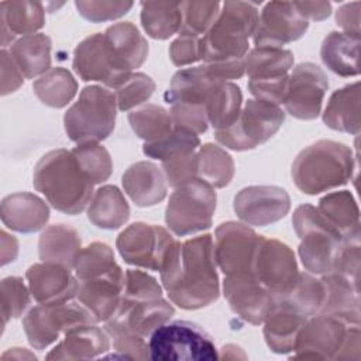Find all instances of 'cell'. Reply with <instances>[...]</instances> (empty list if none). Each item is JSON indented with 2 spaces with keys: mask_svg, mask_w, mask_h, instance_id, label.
I'll use <instances>...</instances> for the list:
<instances>
[{
  "mask_svg": "<svg viewBox=\"0 0 361 361\" xmlns=\"http://www.w3.org/2000/svg\"><path fill=\"white\" fill-rule=\"evenodd\" d=\"M216 265L210 234L179 243L169 264L159 272L169 300L185 310L202 309L216 302L220 296Z\"/></svg>",
  "mask_w": 361,
  "mask_h": 361,
  "instance_id": "cell-1",
  "label": "cell"
},
{
  "mask_svg": "<svg viewBox=\"0 0 361 361\" xmlns=\"http://www.w3.org/2000/svg\"><path fill=\"white\" fill-rule=\"evenodd\" d=\"M34 188L47 202L65 214H79L93 197V182L83 173L72 151L58 148L37 162L32 173Z\"/></svg>",
  "mask_w": 361,
  "mask_h": 361,
  "instance_id": "cell-2",
  "label": "cell"
},
{
  "mask_svg": "<svg viewBox=\"0 0 361 361\" xmlns=\"http://www.w3.org/2000/svg\"><path fill=\"white\" fill-rule=\"evenodd\" d=\"M355 169L351 149L333 140H319L303 148L292 164V179L306 195H319L345 185Z\"/></svg>",
  "mask_w": 361,
  "mask_h": 361,
  "instance_id": "cell-3",
  "label": "cell"
},
{
  "mask_svg": "<svg viewBox=\"0 0 361 361\" xmlns=\"http://www.w3.org/2000/svg\"><path fill=\"white\" fill-rule=\"evenodd\" d=\"M257 4L226 1L210 30L200 38L203 63L243 59L248 52V38L258 24Z\"/></svg>",
  "mask_w": 361,
  "mask_h": 361,
  "instance_id": "cell-4",
  "label": "cell"
},
{
  "mask_svg": "<svg viewBox=\"0 0 361 361\" xmlns=\"http://www.w3.org/2000/svg\"><path fill=\"white\" fill-rule=\"evenodd\" d=\"M292 223L300 238L298 252L306 271L316 275L334 272L345 238L312 204L298 206Z\"/></svg>",
  "mask_w": 361,
  "mask_h": 361,
  "instance_id": "cell-5",
  "label": "cell"
},
{
  "mask_svg": "<svg viewBox=\"0 0 361 361\" xmlns=\"http://www.w3.org/2000/svg\"><path fill=\"white\" fill-rule=\"evenodd\" d=\"M116 110L113 92L99 85L83 87L79 99L63 116L66 135L78 145L106 140L114 130Z\"/></svg>",
  "mask_w": 361,
  "mask_h": 361,
  "instance_id": "cell-6",
  "label": "cell"
},
{
  "mask_svg": "<svg viewBox=\"0 0 361 361\" xmlns=\"http://www.w3.org/2000/svg\"><path fill=\"white\" fill-rule=\"evenodd\" d=\"M149 358L155 361H212L217 348L212 337L197 324L186 320L166 322L152 331L148 340Z\"/></svg>",
  "mask_w": 361,
  "mask_h": 361,
  "instance_id": "cell-7",
  "label": "cell"
},
{
  "mask_svg": "<svg viewBox=\"0 0 361 361\" xmlns=\"http://www.w3.org/2000/svg\"><path fill=\"white\" fill-rule=\"evenodd\" d=\"M285 121L283 110L271 103L250 99L243 106L238 118L227 128L216 130L219 144L233 151H248L274 137Z\"/></svg>",
  "mask_w": 361,
  "mask_h": 361,
  "instance_id": "cell-8",
  "label": "cell"
},
{
  "mask_svg": "<svg viewBox=\"0 0 361 361\" xmlns=\"http://www.w3.org/2000/svg\"><path fill=\"white\" fill-rule=\"evenodd\" d=\"M216 202L214 188L196 179L172 192L165 210V223L180 237L207 230L213 221Z\"/></svg>",
  "mask_w": 361,
  "mask_h": 361,
  "instance_id": "cell-9",
  "label": "cell"
},
{
  "mask_svg": "<svg viewBox=\"0 0 361 361\" xmlns=\"http://www.w3.org/2000/svg\"><path fill=\"white\" fill-rule=\"evenodd\" d=\"M178 244L164 227L142 221L130 224L116 240V247L127 264L159 272L169 264Z\"/></svg>",
  "mask_w": 361,
  "mask_h": 361,
  "instance_id": "cell-10",
  "label": "cell"
},
{
  "mask_svg": "<svg viewBox=\"0 0 361 361\" xmlns=\"http://www.w3.org/2000/svg\"><path fill=\"white\" fill-rule=\"evenodd\" d=\"M97 323L93 314L78 300L38 303L23 319L24 333L35 350H44L61 334L79 324Z\"/></svg>",
  "mask_w": 361,
  "mask_h": 361,
  "instance_id": "cell-11",
  "label": "cell"
},
{
  "mask_svg": "<svg viewBox=\"0 0 361 361\" xmlns=\"http://www.w3.org/2000/svg\"><path fill=\"white\" fill-rule=\"evenodd\" d=\"M351 324L326 313L307 317L296 337L290 358L338 360Z\"/></svg>",
  "mask_w": 361,
  "mask_h": 361,
  "instance_id": "cell-12",
  "label": "cell"
},
{
  "mask_svg": "<svg viewBox=\"0 0 361 361\" xmlns=\"http://www.w3.org/2000/svg\"><path fill=\"white\" fill-rule=\"evenodd\" d=\"M72 66L82 80L100 82L113 89L131 73L118 62L102 32L92 34L78 44Z\"/></svg>",
  "mask_w": 361,
  "mask_h": 361,
  "instance_id": "cell-13",
  "label": "cell"
},
{
  "mask_svg": "<svg viewBox=\"0 0 361 361\" xmlns=\"http://www.w3.org/2000/svg\"><path fill=\"white\" fill-rule=\"evenodd\" d=\"M252 272L275 298L286 293L299 275L298 262L289 245L264 235H261L255 250Z\"/></svg>",
  "mask_w": 361,
  "mask_h": 361,
  "instance_id": "cell-14",
  "label": "cell"
},
{
  "mask_svg": "<svg viewBox=\"0 0 361 361\" xmlns=\"http://www.w3.org/2000/svg\"><path fill=\"white\" fill-rule=\"evenodd\" d=\"M214 259L224 276H240L252 272V261L261 235L237 221L221 223L216 228Z\"/></svg>",
  "mask_w": 361,
  "mask_h": 361,
  "instance_id": "cell-15",
  "label": "cell"
},
{
  "mask_svg": "<svg viewBox=\"0 0 361 361\" xmlns=\"http://www.w3.org/2000/svg\"><path fill=\"white\" fill-rule=\"evenodd\" d=\"M327 89L329 80L320 66L312 62L299 63L289 75L283 100L286 111L299 120H314L322 111Z\"/></svg>",
  "mask_w": 361,
  "mask_h": 361,
  "instance_id": "cell-16",
  "label": "cell"
},
{
  "mask_svg": "<svg viewBox=\"0 0 361 361\" xmlns=\"http://www.w3.org/2000/svg\"><path fill=\"white\" fill-rule=\"evenodd\" d=\"M237 217L248 226L264 227L283 219L290 209V197L283 188L254 185L241 189L233 203Z\"/></svg>",
  "mask_w": 361,
  "mask_h": 361,
  "instance_id": "cell-17",
  "label": "cell"
},
{
  "mask_svg": "<svg viewBox=\"0 0 361 361\" xmlns=\"http://www.w3.org/2000/svg\"><path fill=\"white\" fill-rule=\"evenodd\" d=\"M307 20L293 3H267L258 16V24L252 35L255 47L282 48L285 44L299 39L307 30Z\"/></svg>",
  "mask_w": 361,
  "mask_h": 361,
  "instance_id": "cell-18",
  "label": "cell"
},
{
  "mask_svg": "<svg viewBox=\"0 0 361 361\" xmlns=\"http://www.w3.org/2000/svg\"><path fill=\"white\" fill-rule=\"evenodd\" d=\"M173 313V306L164 298L151 300L123 298L117 312L104 322V330H127L147 338L155 329L166 323Z\"/></svg>",
  "mask_w": 361,
  "mask_h": 361,
  "instance_id": "cell-19",
  "label": "cell"
},
{
  "mask_svg": "<svg viewBox=\"0 0 361 361\" xmlns=\"http://www.w3.org/2000/svg\"><path fill=\"white\" fill-rule=\"evenodd\" d=\"M223 293L231 310L254 326L262 324L275 302V296L258 282L254 274L224 276Z\"/></svg>",
  "mask_w": 361,
  "mask_h": 361,
  "instance_id": "cell-20",
  "label": "cell"
},
{
  "mask_svg": "<svg viewBox=\"0 0 361 361\" xmlns=\"http://www.w3.org/2000/svg\"><path fill=\"white\" fill-rule=\"evenodd\" d=\"M124 290V272L117 265L111 271L79 281L76 298L93 314L96 322H107L118 309Z\"/></svg>",
  "mask_w": 361,
  "mask_h": 361,
  "instance_id": "cell-21",
  "label": "cell"
},
{
  "mask_svg": "<svg viewBox=\"0 0 361 361\" xmlns=\"http://www.w3.org/2000/svg\"><path fill=\"white\" fill-rule=\"evenodd\" d=\"M25 278L31 296L38 303H61L71 300L76 296L79 281L75 278L69 268L42 261L31 265Z\"/></svg>",
  "mask_w": 361,
  "mask_h": 361,
  "instance_id": "cell-22",
  "label": "cell"
},
{
  "mask_svg": "<svg viewBox=\"0 0 361 361\" xmlns=\"http://www.w3.org/2000/svg\"><path fill=\"white\" fill-rule=\"evenodd\" d=\"M0 216L3 224L14 231L35 233L47 226L49 207L34 193L17 192L1 200Z\"/></svg>",
  "mask_w": 361,
  "mask_h": 361,
  "instance_id": "cell-23",
  "label": "cell"
},
{
  "mask_svg": "<svg viewBox=\"0 0 361 361\" xmlns=\"http://www.w3.org/2000/svg\"><path fill=\"white\" fill-rule=\"evenodd\" d=\"M121 183L124 192L140 207L155 206L165 199L168 190L164 171L149 161L130 165L123 173Z\"/></svg>",
  "mask_w": 361,
  "mask_h": 361,
  "instance_id": "cell-24",
  "label": "cell"
},
{
  "mask_svg": "<svg viewBox=\"0 0 361 361\" xmlns=\"http://www.w3.org/2000/svg\"><path fill=\"white\" fill-rule=\"evenodd\" d=\"M110 336L96 323L79 324L69 329L47 355V360H90L110 348Z\"/></svg>",
  "mask_w": 361,
  "mask_h": 361,
  "instance_id": "cell-25",
  "label": "cell"
},
{
  "mask_svg": "<svg viewBox=\"0 0 361 361\" xmlns=\"http://www.w3.org/2000/svg\"><path fill=\"white\" fill-rule=\"evenodd\" d=\"M307 316L295 310L289 305L276 300L264 319V338L275 354L293 351L296 337L303 327Z\"/></svg>",
  "mask_w": 361,
  "mask_h": 361,
  "instance_id": "cell-26",
  "label": "cell"
},
{
  "mask_svg": "<svg viewBox=\"0 0 361 361\" xmlns=\"http://www.w3.org/2000/svg\"><path fill=\"white\" fill-rule=\"evenodd\" d=\"M324 283V303L320 313L337 316L347 323L360 324V286L358 282L343 274L322 275Z\"/></svg>",
  "mask_w": 361,
  "mask_h": 361,
  "instance_id": "cell-27",
  "label": "cell"
},
{
  "mask_svg": "<svg viewBox=\"0 0 361 361\" xmlns=\"http://www.w3.org/2000/svg\"><path fill=\"white\" fill-rule=\"evenodd\" d=\"M1 45L7 47L16 35H30L45 24V11L38 1H1Z\"/></svg>",
  "mask_w": 361,
  "mask_h": 361,
  "instance_id": "cell-28",
  "label": "cell"
},
{
  "mask_svg": "<svg viewBox=\"0 0 361 361\" xmlns=\"http://www.w3.org/2000/svg\"><path fill=\"white\" fill-rule=\"evenodd\" d=\"M324 124L336 131L360 133V82L345 85L331 93L323 111Z\"/></svg>",
  "mask_w": 361,
  "mask_h": 361,
  "instance_id": "cell-29",
  "label": "cell"
},
{
  "mask_svg": "<svg viewBox=\"0 0 361 361\" xmlns=\"http://www.w3.org/2000/svg\"><path fill=\"white\" fill-rule=\"evenodd\" d=\"M360 54V35L331 31L322 42L320 58L323 63L336 75L348 78L357 76Z\"/></svg>",
  "mask_w": 361,
  "mask_h": 361,
  "instance_id": "cell-30",
  "label": "cell"
},
{
  "mask_svg": "<svg viewBox=\"0 0 361 361\" xmlns=\"http://www.w3.org/2000/svg\"><path fill=\"white\" fill-rule=\"evenodd\" d=\"M80 250V235L72 226L62 223L52 224L48 226L39 235L38 252L42 261L61 264L72 269Z\"/></svg>",
  "mask_w": 361,
  "mask_h": 361,
  "instance_id": "cell-31",
  "label": "cell"
},
{
  "mask_svg": "<svg viewBox=\"0 0 361 361\" xmlns=\"http://www.w3.org/2000/svg\"><path fill=\"white\" fill-rule=\"evenodd\" d=\"M216 82L219 80L210 76L204 65L180 69L172 76L169 89L165 92V100L168 104L204 106L206 97Z\"/></svg>",
  "mask_w": 361,
  "mask_h": 361,
  "instance_id": "cell-32",
  "label": "cell"
},
{
  "mask_svg": "<svg viewBox=\"0 0 361 361\" xmlns=\"http://www.w3.org/2000/svg\"><path fill=\"white\" fill-rule=\"evenodd\" d=\"M87 219L103 230H116L130 219V206L123 192L114 185L99 188L89 203Z\"/></svg>",
  "mask_w": 361,
  "mask_h": 361,
  "instance_id": "cell-33",
  "label": "cell"
},
{
  "mask_svg": "<svg viewBox=\"0 0 361 361\" xmlns=\"http://www.w3.org/2000/svg\"><path fill=\"white\" fill-rule=\"evenodd\" d=\"M103 34L113 54L127 71L133 72V69L140 68L145 62L148 42L133 23L113 24Z\"/></svg>",
  "mask_w": 361,
  "mask_h": 361,
  "instance_id": "cell-34",
  "label": "cell"
},
{
  "mask_svg": "<svg viewBox=\"0 0 361 361\" xmlns=\"http://www.w3.org/2000/svg\"><path fill=\"white\" fill-rule=\"evenodd\" d=\"M10 54L27 79L41 76L51 69V38L45 34H30L16 39Z\"/></svg>",
  "mask_w": 361,
  "mask_h": 361,
  "instance_id": "cell-35",
  "label": "cell"
},
{
  "mask_svg": "<svg viewBox=\"0 0 361 361\" xmlns=\"http://www.w3.org/2000/svg\"><path fill=\"white\" fill-rule=\"evenodd\" d=\"M241 89L233 82H216L204 103L209 124L223 130L234 124L243 109Z\"/></svg>",
  "mask_w": 361,
  "mask_h": 361,
  "instance_id": "cell-36",
  "label": "cell"
},
{
  "mask_svg": "<svg viewBox=\"0 0 361 361\" xmlns=\"http://www.w3.org/2000/svg\"><path fill=\"white\" fill-rule=\"evenodd\" d=\"M317 209L344 238L360 234V210L351 192L327 193L320 199Z\"/></svg>",
  "mask_w": 361,
  "mask_h": 361,
  "instance_id": "cell-37",
  "label": "cell"
},
{
  "mask_svg": "<svg viewBox=\"0 0 361 361\" xmlns=\"http://www.w3.org/2000/svg\"><path fill=\"white\" fill-rule=\"evenodd\" d=\"M293 61L289 49L255 47L244 56V68L250 79H274L288 75Z\"/></svg>",
  "mask_w": 361,
  "mask_h": 361,
  "instance_id": "cell-38",
  "label": "cell"
},
{
  "mask_svg": "<svg viewBox=\"0 0 361 361\" xmlns=\"http://www.w3.org/2000/svg\"><path fill=\"white\" fill-rule=\"evenodd\" d=\"M141 25L154 39H168L180 30L182 11L178 1L141 3Z\"/></svg>",
  "mask_w": 361,
  "mask_h": 361,
  "instance_id": "cell-39",
  "label": "cell"
},
{
  "mask_svg": "<svg viewBox=\"0 0 361 361\" xmlns=\"http://www.w3.org/2000/svg\"><path fill=\"white\" fill-rule=\"evenodd\" d=\"M32 90L41 103L54 109L65 107L76 94L78 83L65 68H51L34 83Z\"/></svg>",
  "mask_w": 361,
  "mask_h": 361,
  "instance_id": "cell-40",
  "label": "cell"
},
{
  "mask_svg": "<svg viewBox=\"0 0 361 361\" xmlns=\"http://www.w3.org/2000/svg\"><path fill=\"white\" fill-rule=\"evenodd\" d=\"M197 179L213 188L227 186L234 176V161L221 147L207 142L196 151Z\"/></svg>",
  "mask_w": 361,
  "mask_h": 361,
  "instance_id": "cell-41",
  "label": "cell"
},
{
  "mask_svg": "<svg viewBox=\"0 0 361 361\" xmlns=\"http://www.w3.org/2000/svg\"><path fill=\"white\" fill-rule=\"evenodd\" d=\"M128 123L135 135L145 142H155L173 131L171 113L158 104H145L128 113Z\"/></svg>",
  "mask_w": 361,
  "mask_h": 361,
  "instance_id": "cell-42",
  "label": "cell"
},
{
  "mask_svg": "<svg viewBox=\"0 0 361 361\" xmlns=\"http://www.w3.org/2000/svg\"><path fill=\"white\" fill-rule=\"evenodd\" d=\"M302 314L310 317L320 313L324 303V283L309 274H299L293 286L283 295L275 298Z\"/></svg>",
  "mask_w": 361,
  "mask_h": 361,
  "instance_id": "cell-43",
  "label": "cell"
},
{
  "mask_svg": "<svg viewBox=\"0 0 361 361\" xmlns=\"http://www.w3.org/2000/svg\"><path fill=\"white\" fill-rule=\"evenodd\" d=\"M116 267L113 250L104 243L94 241L79 251L73 269L78 281H85L100 276Z\"/></svg>",
  "mask_w": 361,
  "mask_h": 361,
  "instance_id": "cell-44",
  "label": "cell"
},
{
  "mask_svg": "<svg viewBox=\"0 0 361 361\" xmlns=\"http://www.w3.org/2000/svg\"><path fill=\"white\" fill-rule=\"evenodd\" d=\"M219 1H182V25L179 34L202 38L219 17Z\"/></svg>",
  "mask_w": 361,
  "mask_h": 361,
  "instance_id": "cell-45",
  "label": "cell"
},
{
  "mask_svg": "<svg viewBox=\"0 0 361 361\" xmlns=\"http://www.w3.org/2000/svg\"><path fill=\"white\" fill-rule=\"evenodd\" d=\"M200 145L199 135L183 130V128H173L171 134L164 137L159 141L155 142H144L142 145V152L154 159H159L161 162L182 155V154H189L195 152L197 147Z\"/></svg>",
  "mask_w": 361,
  "mask_h": 361,
  "instance_id": "cell-46",
  "label": "cell"
},
{
  "mask_svg": "<svg viewBox=\"0 0 361 361\" xmlns=\"http://www.w3.org/2000/svg\"><path fill=\"white\" fill-rule=\"evenodd\" d=\"M80 169L93 185L107 180L113 172V161L109 151L99 142L79 144L72 149Z\"/></svg>",
  "mask_w": 361,
  "mask_h": 361,
  "instance_id": "cell-47",
  "label": "cell"
},
{
  "mask_svg": "<svg viewBox=\"0 0 361 361\" xmlns=\"http://www.w3.org/2000/svg\"><path fill=\"white\" fill-rule=\"evenodd\" d=\"M116 102L120 111H128L145 103L155 90V82L142 72H131L116 89Z\"/></svg>",
  "mask_w": 361,
  "mask_h": 361,
  "instance_id": "cell-48",
  "label": "cell"
},
{
  "mask_svg": "<svg viewBox=\"0 0 361 361\" xmlns=\"http://www.w3.org/2000/svg\"><path fill=\"white\" fill-rule=\"evenodd\" d=\"M31 292L21 278L8 276L1 281V320L3 327L10 319L20 317L30 305Z\"/></svg>",
  "mask_w": 361,
  "mask_h": 361,
  "instance_id": "cell-49",
  "label": "cell"
},
{
  "mask_svg": "<svg viewBox=\"0 0 361 361\" xmlns=\"http://www.w3.org/2000/svg\"><path fill=\"white\" fill-rule=\"evenodd\" d=\"M123 298L133 300H151L162 298V288L154 276L140 269H127L124 274Z\"/></svg>",
  "mask_w": 361,
  "mask_h": 361,
  "instance_id": "cell-50",
  "label": "cell"
},
{
  "mask_svg": "<svg viewBox=\"0 0 361 361\" xmlns=\"http://www.w3.org/2000/svg\"><path fill=\"white\" fill-rule=\"evenodd\" d=\"M78 13L87 21L103 23L123 17L133 7L131 1H75Z\"/></svg>",
  "mask_w": 361,
  "mask_h": 361,
  "instance_id": "cell-51",
  "label": "cell"
},
{
  "mask_svg": "<svg viewBox=\"0 0 361 361\" xmlns=\"http://www.w3.org/2000/svg\"><path fill=\"white\" fill-rule=\"evenodd\" d=\"M162 171L165 173L166 182L173 189L196 180L197 179L196 151L189 154H182L164 161Z\"/></svg>",
  "mask_w": 361,
  "mask_h": 361,
  "instance_id": "cell-52",
  "label": "cell"
},
{
  "mask_svg": "<svg viewBox=\"0 0 361 361\" xmlns=\"http://www.w3.org/2000/svg\"><path fill=\"white\" fill-rule=\"evenodd\" d=\"M171 117L173 127L192 131L195 134L206 133L209 127V120L204 106L200 104H171Z\"/></svg>",
  "mask_w": 361,
  "mask_h": 361,
  "instance_id": "cell-53",
  "label": "cell"
},
{
  "mask_svg": "<svg viewBox=\"0 0 361 361\" xmlns=\"http://www.w3.org/2000/svg\"><path fill=\"white\" fill-rule=\"evenodd\" d=\"M288 80L289 75L274 79H250L248 90L254 99L279 106L285 100Z\"/></svg>",
  "mask_w": 361,
  "mask_h": 361,
  "instance_id": "cell-54",
  "label": "cell"
},
{
  "mask_svg": "<svg viewBox=\"0 0 361 361\" xmlns=\"http://www.w3.org/2000/svg\"><path fill=\"white\" fill-rule=\"evenodd\" d=\"M110 338H113V345L117 353L124 358L133 360H147L149 358L148 343L144 337L134 334L127 330H111L107 331Z\"/></svg>",
  "mask_w": 361,
  "mask_h": 361,
  "instance_id": "cell-55",
  "label": "cell"
},
{
  "mask_svg": "<svg viewBox=\"0 0 361 361\" xmlns=\"http://www.w3.org/2000/svg\"><path fill=\"white\" fill-rule=\"evenodd\" d=\"M169 58L176 66H186L200 61V38L179 34L169 45Z\"/></svg>",
  "mask_w": 361,
  "mask_h": 361,
  "instance_id": "cell-56",
  "label": "cell"
},
{
  "mask_svg": "<svg viewBox=\"0 0 361 361\" xmlns=\"http://www.w3.org/2000/svg\"><path fill=\"white\" fill-rule=\"evenodd\" d=\"M24 82V75L16 61L13 59L10 51L1 49V94L16 92Z\"/></svg>",
  "mask_w": 361,
  "mask_h": 361,
  "instance_id": "cell-57",
  "label": "cell"
},
{
  "mask_svg": "<svg viewBox=\"0 0 361 361\" xmlns=\"http://www.w3.org/2000/svg\"><path fill=\"white\" fill-rule=\"evenodd\" d=\"M360 1L345 3L336 11V21L343 32L360 35Z\"/></svg>",
  "mask_w": 361,
  "mask_h": 361,
  "instance_id": "cell-58",
  "label": "cell"
},
{
  "mask_svg": "<svg viewBox=\"0 0 361 361\" xmlns=\"http://www.w3.org/2000/svg\"><path fill=\"white\" fill-rule=\"evenodd\" d=\"M293 4L306 20L322 21L331 13V4L329 1H295Z\"/></svg>",
  "mask_w": 361,
  "mask_h": 361,
  "instance_id": "cell-59",
  "label": "cell"
},
{
  "mask_svg": "<svg viewBox=\"0 0 361 361\" xmlns=\"http://www.w3.org/2000/svg\"><path fill=\"white\" fill-rule=\"evenodd\" d=\"M1 235V265L13 262L18 252V243L17 240L7 234L4 230L0 233Z\"/></svg>",
  "mask_w": 361,
  "mask_h": 361,
  "instance_id": "cell-60",
  "label": "cell"
},
{
  "mask_svg": "<svg viewBox=\"0 0 361 361\" xmlns=\"http://www.w3.org/2000/svg\"><path fill=\"white\" fill-rule=\"evenodd\" d=\"M8 357H11V358H35V355L28 353L25 348H10V351H7L1 355L3 360L8 358Z\"/></svg>",
  "mask_w": 361,
  "mask_h": 361,
  "instance_id": "cell-61",
  "label": "cell"
}]
</instances>
